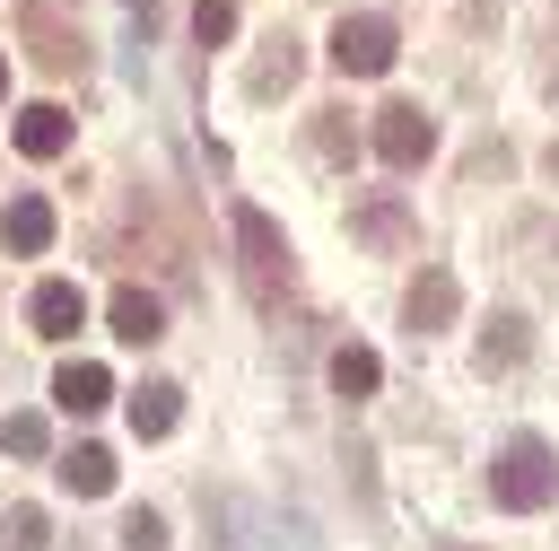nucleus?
I'll use <instances>...</instances> for the list:
<instances>
[{
    "label": "nucleus",
    "instance_id": "nucleus-1",
    "mask_svg": "<svg viewBox=\"0 0 559 551\" xmlns=\"http://www.w3.org/2000/svg\"><path fill=\"white\" fill-rule=\"evenodd\" d=\"M489 499H498L507 516L550 507V499H559V455H550L542 437H507V446L489 455Z\"/></svg>",
    "mask_w": 559,
    "mask_h": 551
},
{
    "label": "nucleus",
    "instance_id": "nucleus-2",
    "mask_svg": "<svg viewBox=\"0 0 559 551\" xmlns=\"http://www.w3.org/2000/svg\"><path fill=\"white\" fill-rule=\"evenodd\" d=\"M227 227H236V254H245V289H253L262 306H271V297H288V280H297V271H288V236H280L253 201H236V219H227Z\"/></svg>",
    "mask_w": 559,
    "mask_h": 551
},
{
    "label": "nucleus",
    "instance_id": "nucleus-3",
    "mask_svg": "<svg viewBox=\"0 0 559 551\" xmlns=\"http://www.w3.org/2000/svg\"><path fill=\"white\" fill-rule=\"evenodd\" d=\"M393 44H402L393 17H384V9H358V17L332 26V70H341V79H384V70H393Z\"/></svg>",
    "mask_w": 559,
    "mask_h": 551
},
{
    "label": "nucleus",
    "instance_id": "nucleus-4",
    "mask_svg": "<svg viewBox=\"0 0 559 551\" xmlns=\"http://www.w3.org/2000/svg\"><path fill=\"white\" fill-rule=\"evenodd\" d=\"M376 157H384V166H402V175H411V166H428V157H437V122H428V105L393 96V105L376 114Z\"/></svg>",
    "mask_w": 559,
    "mask_h": 551
},
{
    "label": "nucleus",
    "instance_id": "nucleus-5",
    "mask_svg": "<svg viewBox=\"0 0 559 551\" xmlns=\"http://www.w3.org/2000/svg\"><path fill=\"white\" fill-rule=\"evenodd\" d=\"M454 306H463L454 271H445V262H419V280H411V297H402V324L428 341V332H445V324H454Z\"/></svg>",
    "mask_w": 559,
    "mask_h": 551
},
{
    "label": "nucleus",
    "instance_id": "nucleus-6",
    "mask_svg": "<svg viewBox=\"0 0 559 551\" xmlns=\"http://www.w3.org/2000/svg\"><path fill=\"white\" fill-rule=\"evenodd\" d=\"M52 227H61V219H52L44 192H9V201H0V245H9V254H44Z\"/></svg>",
    "mask_w": 559,
    "mask_h": 551
},
{
    "label": "nucleus",
    "instance_id": "nucleus-7",
    "mask_svg": "<svg viewBox=\"0 0 559 551\" xmlns=\"http://www.w3.org/2000/svg\"><path fill=\"white\" fill-rule=\"evenodd\" d=\"M52 402H61L70 420H96V411L114 402V367H96V359H61V376H52Z\"/></svg>",
    "mask_w": 559,
    "mask_h": 551
},
{
    "label": "nucleus",
    "instance_id": "nucleus-8",
    "mask_svg": "<svg viewBox=\"0 0 559 551\" xmlns=\"http://www.w3.org/2000/svg\"><path fill=\"white\" fill-rule=\"evenodd\" d=\"M26 324H35L44 341H70V332L87 324V297H79V280H44V289L26 297Z\"/></svg>",
    "mask_w": 559,
    "mask_h": 551
},
{
    "label": "nucleus",
    "instance_id": "nucleus-9",
    "mask_svg": "<svg viewBox=\"0 0 559 551\" xmlns=\"http://www.w3.org/2000/svg\"><path fill=\"white\" fill-rule=\"evenodd\" d=\"M105 324H114L122 341H157V332H166V297L140 289V280H122V289L105 297Z\"/></svg>",
    "mask_w": 559,
    "mask_h": 551
},
{
    "label": "nucleus",
    "instance_id": "nucleus-10",
    "mask_svg": "<svg viewBox=\"0 0 559 551\" xmlns=\"http://www.w3.org/2000/svg\"><path fill=\"white\" fill-rule=\"evenodd\" d=\"M17 26H26V44H35V61H44V70H79V61H87L79 26H52V9H44V0H26V9H17Z\"/></svg>",
    "mask_w": 559,
    "mask_h": 551
},
{
    "label": "nucleus",
    "instance_id": "nucleus-11",
    "mask_svg": "<svg viewBox=\"0 0 559 551\" xmlns=\"http://www.w3.org/2000/svg\"><path fill=\"white\" fill-rule=\"evenodd\" d=\"M323 376H332V394H341V402H367V394H376V385H384V359H376V350H367V341H341V350H332V367H323Z\"/></svg>",
    "mask_w": 559,
    "mask_h": 551
},
{
    "label": "nucleus",
    "instance_id": "nucleus-12",
    "mask_svg": "<svg viewBox=\"0 0 559 551\" xmlns=\"http://www.w3.org/2000/svg\"><path fill=\"white\" fill-rule=\"evenodd\" d=\"M9 140H17L26 157H61V149H70V114L44 96V105H26V114H17V131H9Z\"/></svg>",
    "mask_w": 559,
    "mask_h": 551
},
{
    "label": "nucleus",
    "instance_id": "nucleus-13",
    "mask_svg": "<svg viewBox=\"0 0 559 551\" xmlns=\"http://www.w3.org/2000/svg\"><path fill=\"white\" fill-rule=\"evenodd\" d=\"M349 227H358L367 245H411V219H402V201H393V192H367V201H349Z\"/></svg>",
    "mask_w": 559,
    "mask_h": 551
},
{
    "label": "nucleus",
    "instance_id": "nucleus-14",
    "mask_svg": "<svg viewBox=\"0 0 559 551\" xmlns=\"http://www.w3.org/2000/svg\"><path fill=\"white\" fill-rule=\"evenodd\" d=\"M524 350H533V324L515 306H498L489 332H480V367H524Z\"/></svg>",
    "mask_w": 559,
    "mask_h": 551
},
{
    "label": "nucleus",
    "instance_id": "nucleus-15",
    "mask_svg": "<svg viewBox=\"0 0 559 551\" xmlns=\"http://www.w3.org/2000/svg\"><path fill=\"white\" fill-rule=\"evenodd\" d=\"M122 411H131V437H166L183 420V394L175 385H140V394H122Z\"/></svg>",
    "mask_w": 559,
    "mask_h": 551
},
{
    "label": "nucleus",
    "instance_id": "nucleus-16",
    "mask_svg": "<svg viewBox=\"0 0 559 551\" xmlns=\"http://www.w3.org/2000/svg\"><path fill=\"white\" fill-rule=\"evenodd\" d=\"M61 481H70L79 499H105V490H114V455H105V446H70V455H61Z\"/></svg>",
    "mask_w": 559,
    "mask_h": 551
},
{
    "label": "nucleus",
    "instance_id": "nucleus-17",
    "mask_svg": "<svg viewBox=\"0 0 559 551\" xmlns=\"http://www.w3.org/2000/svg\"><path fill=\"white\" fill-rule=\"evenodd\" d=\"M44 446H52L44 411H9V420H0V455H44Z\"/></svg>",
    "mask_w": 559,
    "mask_h": 551
},
{
    "label": "nucleus",
    "instance_id": "nucleus-18",
    "mask_svg": "<svg viewBox=\"0 0 559 551\" xmlns=\"http://www.w3.org/2000/svg\"><path fill=\"white\" fill-rule=\"evenodd\" d=\"M114 542H122V551H175L157 507H122V534H114Z\"/></svg>",
    "mask_w": 559,
    "mask_h": 551
},
{
    "label": "nucleus",
    "instance_id": "nucleus-19",
    "mask_svg": "<svg viewBox=\"0 0 559 551\" xmlns=\"http://www.w3.org/2000/svg\"><path fill=\"white\" fill-rule=\"evenodd\" d=\"M192 35H201V52L227 44L236 35V0H192Z\"/></svg>",
    "mask_w": 559,
    "mask_h": 551
},
{
    "label": "nucleus",
    "instance_id": "nucleus-20",
    "mask_svg": "<svg viewBox=\"0 0 559 551\" xmlns=\"http://www.w3.org/2000/svg\"><path fill=\"white\" fill-rule=\"evenodd\" d=\"M210 516H218V534H227L218 551H253V507H245V499H210Z\"/></svg>",
    "mask_w": 559,
    "mask_h": 551
},
{
    "label": "nucleus",
    "instance_id": "nucleus-21",
    "mask_svg": "<svg viewBox=\"0 0 559 551\" xmlns=\"http://www.w3.org/2000/svg\"><path fill=\"white\" fill-rule=\"evenodd\" d=\"M271 87H297V44H288V35H280V44H271V61L253 70V96H271Z\"/></svg>",
    "mask_w": 559,
    "mask_h": 551
},
{
    "label": "nucleus",
    "instance_id": "nucleus-22",
    "mask_svg": "<svg viewBox=\"0 0 559 551\" xmlns=\"http://www.w3.org/2000/svg\"><path fill=\"white\" fill-rule=\"evenodd\" d=\"M52 542V516L44 507H9V551H44Z\"/></svg>",
    "mask_w": 559,
    "mask_h": 551
},
{
    "label": "nucleus",
    "instance_id": "nucleus-23",
    "mask_svg": "<svg viewBox=\"0 0 559 551\" xmlns=\"http://www.w3.org/2000/svg\"><path fill=\"white\" fill-rule=\"evenodd\" d=\"M0 96H9V52H0Z\"/></svg>",
    "mask_w": 559,
    "mask_h": 551
},
{
    "label": "nucleus",
    "instance_id": "nucleus-24",
    "mask_svg": "<svg viewBox=\"0 0 559 551\" xmlns=\"http://www.w3.org/2000/svg\"><path fill=\"white\" fill-rule=\"evenodd\" d=\"M437 551H463V542H437Z\"/></svg>",
    "mask_w": 559,
    "mask_h": 551
}]
</instances>
